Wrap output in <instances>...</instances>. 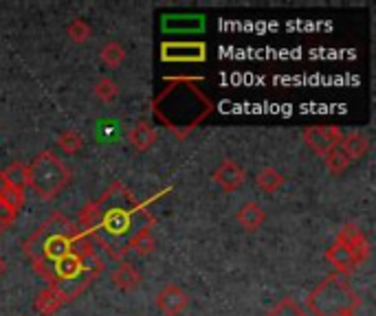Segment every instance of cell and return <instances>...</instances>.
I'll use <instances>...</instances> for the list:
<instances>
[{
  "label": "cell",
  "instance_id": "cell-9",
  "mask_svg": "<svg viewBox=\"0 0 376 316\" xmlns=\"http://www.w3.org/2000/svg\"><path fill=\"white\" fill-rule=\"evenodd\" d=\"M187 305H189V297L181 285L167 283L159 290L157 307L163 316H179L187 310Z\"/></svg>",
  "mask_w": 376,
  "mask_h": 316
},
{
  "label": "cell",
  "instance_id": "cell-3",
  "mask_svg": "<svg viewBox=\"0 0 376 316\" xmlns=\"http://www.w3.org/2000/svg\"><path fill=\"white\" fill-rule=\"evenodd\" d=\"M80 233L82 228H78V224H73L64 214H53L22 242V253L29 257L36 275L44 277V273L56 266L60 259L80 251Z\"/></svg>",
  "mask_w": 376,
  "mask_h": 316
},
{
  "label": "cell",
  "instance_id": "cell-15",
  "mask_svg": "<svg viewBox=\"0 0 376 316\" xmlns=\"http://www.w3.org/2000/svg\"><path fill=\"white\" fill-rule=\"evenodd\" d=\"M341 149L348 154L350 161H361V158L370 152V139L363 132H350V135H343Z\"/></svg>",
  "mask_w": 376,
  "mask_h": 316
},
{
  "label": "cell",
  "instance_id": "cell-13",
  "mask_svg": "<svg viewBox=\"0 0 376 316\" xmlns=\"http://www.w3.org/2000/svg\"><path fill=\"white\" fill-rule=\"evenodd\" d=\"M113 283L115 288H119L121 293H132L141 285V273L132 266L130 261H121L119 268L113 273Z\"/></svg>",
  "mask_w": 376,
  "mask_h": 316
},
{
  "label": "cell",
  "instance_id": "cell-19",
  "mask_svg": "<svg viewBox=\"0 0 376 316\" xmlns=\"http://www.w3.org/2000/svg\"><path fill=\"white\" fill-rule=\"evenodd\" d=\"M323 163H325V167H328V172H330L333 176H341L350 165H352V161H350L348 154L341 149V145L333 147L328 154H325V156H323Z\"/></svg>",
  "mask_w": 376,
  "mask_h": 316
},
{
  "label": "cell",
  "instance_id": "cell-12",
  "mask_svg": "<svg viewBox=\"0 0 376 316\" xmlns=\"http://www.w3.org/2000/svg\"><path fill=\"white\" fill-rule=\"evenodd\" d=\"M325 261L333 263L335 273H337V275H343V277L352 275V273L359 268L357 261L352 259V255H350V253H348L343 246H339V244H333L328 251H325Z\"/></svg>",
  "mask_w": 376,
  "mask_h": 316
},
{
  "label": "cell",
  "instance_id": "cell-24",
  "mask_svg": "<svg viewBox=\"0 0 376 316\" xmlns=\"http://www.w3.org/2000/svg\"><path fill=\"white\" fill-rule=\"evenodd\" d=\"M66 33H68V38H70L75 44H84V42L90 38L93 29H90V24H88L84 18H75V20H70V22H68V26H66Z\"/></svg>",
  "mask_w": 376,
  "mask_h": 316
},
{
  "label": "cell",
  "instance_id": "cell-20",
  "mask_svg": "<svg viewBox=\"0 0 376 316\" xmlns=\"http://www.w3.org/2000/svg\"><path fill=\"white\" fill-rule=\"evenodd\" d=\"M84 137L80 135L78 130H64L62 135H58V145H60V149L64 152V154H68V156H75L78 152H82L84 149Z\"/></svg>",
  "mask_w": 376,
  "mask_h": 316
},
{
  "label": "cell",
  "instance_id": "cell-21",
  "mask_svg": "<svg viewBox=\"0 0 376 316\" xmlns=\"http://www.w3.org/2000/svg\"><path fill=\"white\" fill-rule=\"evenodd\" d=\"M99 56H102V62L108 66V68H119L125 60V48L117 42V40H110L102 46L99 51Z\"/></svg>",
  "mask_w": 376,
  "mask_h": 316
},
{
  "label": "cell",
  "instance_id": "cell-5",
  "mask_svg": "<svg viewBox=\"0 0 376 316\" xmlns=\"http://www.w3.org/2000/svg\"><path fill=\"white\" fill-rule=\"evenodd\" d=\"M68 182H70V169L51 149L40 152L27 165V187H31L33 194L44 202L58 198L66 189Z\"/></svg>",
  "mask_w": 376,
  "mask_h": 316
},
{
  "label": "cell",
  "instance_id": "cell-27",
  "mask_svg": "<svg viewBox=\"0 0 376 316\" xmlns=\"http://www.w3.org/2000/svg\"><path fill=\"white\" fill-rule=\"evenodd\" d=\"M7 187H9V182H7V178H5L3 169H0V194H3V191H5Z\"/></svg>",
  "mask_w": 376,
  "mask_h": 316
},
{
  "label": "cell",
  "instance_id": "cell-29",
  "mask_svg": "<svg viewBox=\"0 0 376 316\" xmlns=\"http://www.w3.org/2000/svg\"><path fill=\"white\" fill-rule=\"evenodd\" d=\"M345 316H357V314H345Z\"/></svg>",
  "mask_w": 376,
  "mask_h": 316
},
{
  "label": "cell",
  "instance_id": "cell-26",
  "mask_svg": "<svg viewBox=\"0 0 376 316\" xmlns=\"http://www.w3.org/2000/svg\"><path fill=\"white\" fill-rule=\"evenodd\" d=\"M16 218H18V211H14L11 206L0 202V235H3L16 222Z\"/></svg>",
  "mask_w": 376,
  "mask_h": 316
},
{
  "label": "cell",
  "instance_id": "cell-4",
  "mask_svg": "<svg viewBox=\"0 0 376 316\" xmlns=\"http://www.w3.org/2000/svg\"><path fill=\"white\" fill-rule=\"evenodd\" d=\"M306 305L315 316H345L357 312L361 297L350 285L348 277L330 273L308 295Z\"/></svg>",
  "mask_w": 376,
  "mask_h": 316
},
{
  "label": "cell",
  "instance_id": "cell-23",
  "mask_svg": "<svg viewBox=\"0 0 376 316\" xmlns=\"http://www.w3.org/2000/svg\"><path fill=\"white\" fill-rule=\"evenodd\" d=\"M3 174L9 182V187L20 189V191L27 189V167H24L22 163H11L7 169H3Z\"/></svg>",
  "mask_w": 376,
  "mask_h": 316
},
{
  "label": "cell",
  "instance_id": "cell-18",
  "mask_svg": "<svg viewBox=\"0 0 376 316\" xmlns=\"http://www.w3.org/2000/svg\"><path fill=\"white\" fill-rule=\"evenodd\" d=\"M256 182H258V187H260L262 191L275 194V191H278L282 184H284V176H282L278 169H275V167H264V169L258 172Z\"/></svg>",
  "mask_w": 376,
  "mask_h": 316
},
{
  "label": "cell",
  "instance_id": "cell-2",
  "mask_svg": "<svg viewBox=\"0 0 376 316\" xmlns=\"http://www.w3.org/2000/svg\"><path fill=\"white\" fill-rule=\"evenodd\" d=\"M198 84H203V77H167L165 88L152 101L155 117L181 141L214 112L212 99Z\"/></svg>",
  "mask_w": 376,
  "mask_h": 316
},
{
  "label": "cell",
  "instance_id": "cell-1",
  "mask_svg": "<svg viewBox=\"0 0 376 316\" xmlns=\"http://www.w3.org/2000/svg\"><path fill=\"white\" fill-rule=\"evenodd\" d=\"M169 189L161 191L159 196L167 194ZM157 196V198H159ZM152 198V200H157ZM139 202L137 196L125 187L123 182H113L110 187L90 200L80 211V228L99 244L106 255L115 261H125L128 255V240L145 224H155V218L150 216V202Z\"/></svg>",
  "mask_w": 376,
  "mask_h": 316
},
{
  "label": "cell",
  "instance_id": "cell-22",
  "mask_svg": "<svg viewBox=\"0 0 376 316\" xmlns=\"http://www.w3.org/2000/svg\"><path fill=\"white\" fill-rule=\"evenodd\" d=\"M266 316H308V314H306V310L299 305L295 299L286 297V299H282V301L275 303V305L268 310Z\"/></svg>",
  "mask_w": 376,
  "mask_h": 316
},
{
  "label": "cell",
  "instance_id": "cell-10",
  "mask_svg": "<svg viewBox=\"0 0 376 316\" xmlns=\"http://www.w3.org/2000/svg\"><path fill=\"white\" fill-rule=\"evenodd\" d=\"M246 180V172L231 158H224V161L218 165V169L214 172V182L224 191V194H234L238 191Z\"/></svg>",
  "mask_w": 376,
  "mask_h": 316
},
{
  "label": "cell",
  "instance_id": "cell-7",
  "mask_svg": "<svg viewBox=\"0 0 376 316\" xmlns=\"http://www.w3.org/2000/svg\"><path fill=\"white\" fill-rule=\"evenodd\" d=\"M339 246H343L350 255H352V259L357 261V266H361L363 261H367L370 257V240H367V235L363 233V228L355 222H348L339 228L337 233V242Z\"/></svg>",
  "mask_w": 376,
  "mask_h": 316
},
{
  "label": "cell",
  "instance_id": "cell-14",
  "mask_svg": "<svg viewBox=\"0 0 376 316\" xmlns=\"http://www.w3.org/2000/svg\"><path fill=\"white\" fill-rule=\"evenodd\" d=\"M64 299L58 290L53 288H44L42 293L36 297V303H33V310L40 314V316H56L62 307H64Z\"/></svg>",
  "mask_w": 376,
  "mask_h": 316
},
{
  "label": "cell",
  "instance_id": "cell-17",
  "mask_svg": "<svg viewBox=\"0 0 376 316\" xmlns=\"http://www.w3.org/2000/svg\"><path fill=\"white\" fill-rule=\"evenodd\" d=\"M128 141H130V145H132L137 152H147L150 147L155 145V141H157V132H155V127L150 125V123L139 121V123L130 130Z\"/></svg>",
  "mask_w": 376,
  "mask_h": 316
},
{
  "label": "cell",
  "instance_id": "cell-28",
  "mask_svg": "<svg viewBox=\"0 0 376 316\" xmlns=\"http://www.w3.org/2000/svg\"><path fill=\"white\" fill-rule=\"evenodd\" d=\"M5 270H7V263H5V259H3V257H0V277L5 275Z\"/></svg>",
  "mask_w": 376,
  "mask_h": 316
},
{
  "label": "cell",
  "instance_id": "cell-11",
  "mask_svg": "<svg viewBox=\"0 0 376 316\" xmlns=\"http://www.w3.org/2000/svg\"><path fill=\"white\" fill-rule=\"evenodd\" d=\"M236 220L240 222V226L249 233L258 231L264 222H266V211L258 204V202H244L238 214H236Z\"/></svg>",
  "mask_w": 376,
  "mask_h": 316
},
{
  "label": "cell",
  "instance_id": "cell-16",
  "mask_svg": "<svg viewBox=\"0 0 376 316\" xmlns=\"http://www.w3.org/2000/svg\"><path fill=\"white\" fill-rule=\"evenodd\" d=\"M155 224H145L141 226L130 240H128V251H135L137 255L145 257L150 255L155 248H157V240H155V231H152Z\"/></svg>",
  "mask_w": 376,
  "mask_h": 316
},
{
  "label": "cell",
  "instance_id": "cell-6",
  "mask_svg": "<svg viewBox=\"0 0 376 316\" xmlns=\"http://www.w3.org/2000/svg\"><path fill=\"white\" fill-rule=\"evenodd\" d=\"M161 60L169 64H198L207 60L205 42H163Z\"/></svg>",
  "mask_w": 376,
  "mask_h": 316
},
{
  "label": "cell",
  "instance_id": "cell-8",
  "mask_svg": "<svg viewBox=\"0 0 376 316\" xmlns=\"http://www.w3.org/2000/svg\"><path fill=\"white\" fill-rule=\"evenodd\" d=\"M304 141L315 154L325 156L333 147L341 145L343 132L335 125H313L304 130Z\"/></svg>",
  "mask_w": 376,
  "mask_h": 316
},
{
  "label": "cell",
  "instance_id": "cell-25",
  "mask_svg": "<svg viewBox=\"0 0 376 316\" xmlns=\"http://www.w3.org/2000/svg\"><path fill=\"white\" fill-rule=\"evenodd\" d=\"M95 97L102 99L104 103H113L119 97V84L115 82V79H110V77L99 79V82L95 84Z\"/></svg>",
  "mask_w": 376,
  "mask_h": 316
}]
</instances>
